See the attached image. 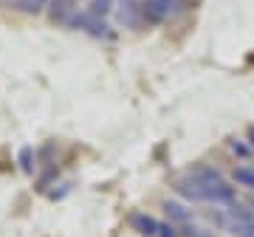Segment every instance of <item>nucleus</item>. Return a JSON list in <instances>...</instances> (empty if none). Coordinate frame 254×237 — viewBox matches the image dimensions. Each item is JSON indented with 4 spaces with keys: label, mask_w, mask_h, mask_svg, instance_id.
<instances>
[{
    "label": "nucleus",
    "mask_w": 254,
    "mask_h": 237,
    "mask_svg": "<svg viewBox=\"0 0 254 237\" xmlns=\"http://www.w3.org/2000/svg\"><path fill=\"white\" fill-rule=\"evenodd\" d=\"M175 192H178L187 203H209V206H226V209L237 201V192L229 181L200 183V181H195V178H190L187 173L175 181Z\"/></svg>",
    "instance_id": "1"
},
{
    "label": "nucleus",
    "mask_w": 254,
    "mask_h": 237,
    "mask_svg": "<svg viewBox=\"0 0 254 237\" xmlns=\"http://www.w3.org/2000/svg\"><path fill=\"white\" fill-rule=\"evenodd\" d=\"M187 11L184 0H141V14H144V26H161L167 20L178 17Z\"/></svg>",
    "instance_id": "2"
},
{
    "label": "nucleus",
    "mask_w": 254,
    "mask_h": 237,
    "mask_svg": "<svg viewBox=\"0 0 254 237\" xmlns=\"http://www.w3.org/2000/svg\"><path fill=\"white\" fill-rule=\"evenodd\" d=\"M68 28H73V31H85V34L93 37V40H113V37H116V31L110 28L108 20L91 14L88 9L76 11V17L71 20V26H68Z\"/></svg>",
    "instance_id": "3"
},
{
    "label": "nucleus",
    "mask_w": 254,
    "mask_h": 237,
    "mask_svg": "<svg viewBox=\"0 0 254 237\" xmlns=\"http://www.w3.org/2000/svg\"><path fill=\"white\" fill-rule=\"evenodd\" d=\"M116 20L122 28L138 31L144 26V14H141V0H119L116 6Z\"/></svg>",
    "instance_id": "4"
},
{
    "label": "nucleus",
    "mask_w": 254,
    "mask_h": 237,
    "mask_svg": "<svg viewBox=\"0 0 254 237\" xmlns=\"http://www.w3.org/2000/svg\"><path fill=\"white\" fill-rule=\"evenodd\" d=\"M76 11H79V0H51L48 3V20L54 23V26H71V20L76 17Z\"/></svg>",
    "instance_id": "5"
},
{
    "label": "nucleus",
    "mask_w": 254,
    "mask_h": 237,
    "mask_svg": "<svg viewBox=\"0 0 254 237\" xmlns=\"http://www.w3.org/2000/svg\"><path fill=\"white\" fill-rule=\"evenodd\" d=\"M127 226L133 229L138 237H155L158 235V226H161V220H155L153 215H147V212H130L127 215Z\"/></svg>",
    "instance_id": "6"
},
{
    "label": "nucleus",
    "mask_w": 254,
    "mask_h": 237,
    "mask_svg": "<svg viewBox=\"0 0 254 237\" xmlns=\"http://www.w3.org/2000/svg\"><path fill=\"white\" fill-rule=\"evenodd\" d=\"M164 215H167V220L175 223V226L192 223V209H187V203H181V201H167L164 203Z\"/></svg>",
    "instance_id": "7"
},
{
    "label": "nucleus",
    "mask_w": 254,
    "mask_h": 237,
    "mask_svg": "<svg viewBox=\"0 0 254 237\" xmlns=\"http://www.w3.org/2000/svg\"><path fill=\"white\" fill-rule=\"evenodd\" d=\"M187 175L195 178V181H200V183H220V181H226L218 167H209V164H192L190 170H187Z\"/></svg>",
    "instance_id": "8"
},
{
    "label": "nucleus",
    "mask_w": 254,
    "mask_h": 237,
    "mask_svg": "<svg viewBox=\"0 0 254 237\" xmlns=\"http://www.w3.org/2000/svg\"><path fill=\"white\" fill-rule=\"evenodd\" d=\"M11 9L23 11V14H28V17H37V14H43V11L48 9V3L51 0H6Z\"/></svg>",
    "instance_id": "9"
},
{
    "label": "nucleus",
    "mask_w": 254,
    "mask_h": 237,
    "mask_svg": "<svg viewBox=\"0 0 254 237\" xmlns=\"http://www.w3.org/2000/svg\"><path fill=\"white\" fill-rule=\"evenodd\" d=\"M57 178H60V167H57V164L43 167V173L37 175V181H34V189L37 192H48V186H54Z\"/></svg>",
    "instance_id": "10"
},
{
    "label": "nucleus",
    "mask_w": 254,
    "mask_h": 237,
    "mask_svg": "<svg viewBox=\"0 0 254 237\" xmlns=\"http://www.w3.org/2000/svg\"><path fill=\"white\" fill-rule=\"evenodd\" d=\"M226 144H229V153L235 155V158H240V161H249V158L254 155V147L249 144L246 138H237V136H232V138L226 141Z\"/></svg>",
    "instance_id": "11"
},
{
    "label": "nucleus",
    "mask_w": 254,
    "mask_h": 237,
    "mask_svg": "<svg viewBox=\"0 0 254 237\" xmlns=\"http://www.w3.org/2000/svg\"><path fill=\"white\" fill-rule=\"evenodd\" d=\"M232 181H235L237 186H246V189H252V192H254V167H252V164L235 167V173H232Z\"/></svg>",
    "instance_id": "12"
},
{
    "label": "nucleus",
    "mask_w": 254,
    "mask_h": 237,
    "mask_svg": "<svg viewBox=\"0 0 254 237\" xmlns=\"http://www.w3.org/2000/svg\"><path fill=\"white\" fill-rule=\"evenodd\" d=\"M116 6H119V0H88V11L102 20H108L116 11Z\"/></svg>",
    "instance_id": "13"
},
{
    "label": "nucleus",
    "mask_w": 254,
    "mask_h": 237,
    "mask_svg": "<svg viewBox=\"0 0 254 237\" xmlns=\"http://www.w3.org/2000/svg\"><path fill=\"white\" fill-rule=\"evenodd\" d=\"M17 161H20V170L31 175V173H34V167H37V150H34V147H23L20 155H17Z\"/></svg>",
    "instance_id": "14"
},
{
    "label": "nucleus",
    "mask_w": 254,
    "mask_h": 237,
    "mask_svg": "<svg viewBox=\"0 0 254 237\" xmlns=\"http://www.w3.org/2000/svg\"><path fill=\"white\" fill-rule=\"evenodd\" d=\"M206 220L209 223H215V226L218 229H229V223H232V218H229V209H215V206H212V209H206Z\"/></svg>",
    "instance_id": "15"
},
{
    "label": "nucleus",
    "mask_w": 254,
    "mask_h": 237,
    "mask_svg": "<svg viewBox=\"0 0 254 237\" xmlns=\"http://www.w3.org/2000/svg\"><path fill=\"white\" fill-rule=\"evenodd\" d=\"M229 232L235 237H254V220H232Z\"/></svg>",
    "instance_id": "16"
},
{
    "label": "nucleus",
    "mask_w": 254,
    "mask_h": 237,
    "mask_svg": "<svg viewBox=\"0 0 254 237\" xmlns=\"http://www.w3.org/2000/svg\"><path fill=\"white\" fill-rule=\"evenodd\" d=\"M181 237H218V235L209 232V229H198L192 223H187V226H181Z\"/></svg>",
    "instance_id": "17"
},
{
    "label": "nucleus",
    "mask_w": 254,
    "mask_h": 237,
    "mask_svg": "<svg viewBox=\"0 0 254 237\" xmlns=\"http://www.w3.org/2000/svg\"><path fill=\"white\" fill-rule=\"evenodd\" d=\"M155 237H181V226H175L170 220H164L161 226H158V235Z\"/></svg>",
    "instance_id": "18"
},
{
    "label": "nucleus",
    "mask_w": 254,
    "mask_h": 237,
    "mask_svg": "<svg viewBox=\"0 0 254 237\" xmlns=\"http://www.w3.org/2000/svg\"><path fill=\"white\" fill-rule=\"evenodd\" d=\"M246 136H249V138H246V141H249V144L254 147V124H249V130H246Z\"/></svg>",
    "instance_id": "19"
},
{
    "label": "nucleus",
    "mask_w": 254,
    "mask_h": 237,
    "mask_svg": "<svg viewBox=\"0 0 254 237\" xmlns=\"http://www.w3.org/2000/svg\"><path fill=\"white\" fill-rule=\"evenodd\" d=\"M198 3H200V0H184V6H187V9H195Z\"/></svg>",
    "instance_id": "20"
},
{
    "label": "nucleus",
    "mask_w": 254,
    "mask_h": 237,
    "mask_svg": "<svg viewBox=\"0 0 254 237\" xmlns=\"http://www.w3.org/2000/svg\"><path fill=\"white\" fill-rule=\"evenodd\" d=\"M249 206H252V209H254V195H252V198H249Z\"/></svg>",
    "instance_id": "21"
},
{
    "label": "nucleus",
    "mask_w": 254,
    "mask_h": 237,
    "mask_svg": "<svg viewBox=\"0 0 254 237\" xmlns=\"http://www.w3.org/2000/svg\"><path fill=\"white\" fill-rule=\"evenodd\" d=\"M79 3H82V0H79Z\"/></svg>",
    "instance_id": "22"
}]
</instances>
